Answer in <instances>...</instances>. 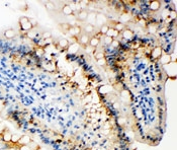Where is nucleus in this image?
Listing matches in <instances>:
<instances>
[{"mask_svg":"<svg viewBox=\"0 0 177 150\" xmlns=\"http://www.w3.org/2000/svg\"><path fill=\"white\" fill-rule=\"evenodd\" d=\"M107 23V18L105 14L103 13H97L96 14V19H95V25L98 27H102V25Z\"/></svg>","mask_w":177,"mask_h":150,"instance_id":"f257e3e1","label":"nucleus"},{"mask_svg":"<svg viewBox=\"0 0 177 150\" xmlns=\"http://www.w3.org/2000/svg\"><path fill=\"white\" fill-rule=\"evenodd\" d=\"M79 50H80V44L79 43H72L67 48V52L69 55L76 54V53H78Z\"/></svg>","mask_w":177,"mask_h":150,"instance_id":"f03ea898","label":"nucleus"},{"mask_svg":"<svg viewBox=\"0 0 177 150\" xmlns=\"http://www.w3.org/2000/svg\"><path fill=\"white\" fill-rule=\"evenodd\" d=\"M121 35L123 36V38L125 39V40H127V41H132L134 39V37H135L134 32L130 29H125L121 33Z\"/></svg>","mask_w":177,"mask_h":150,"instance_id":"7ed1b4c3","label":"nucleus"},{"mask_svg":"<svg viewBox=\"0 0 177 150\" xmlns=\"http://www.w3.org/2000/svg\"><path fill=\"white\" fill-rule=\"evenodd\" d=\"M162 54H163V49L160 46L155 47V48L151 51V56H152L153 59H159Z\"/></svg>","mask_w":177,"mask_h":150,"instance_id":"20e7f679","label":"nucleus"},{"mask_svg":"<svg viewBox=\"0 0 177 150\" xmlns=\"http://www.w3.org/2000/svg\"><path fill=\"white\" fill-rule=\"evenodd\" d=\"M148 7L151 11H157L161 7V2L158 1V0H154V1H150L148 4Z\"/></svg>","mask_w":177,"mask_h":150,"instance_id":"39448f33","label":"nucleus"},{"mask_svg":"<svg viewBox=\"0 0 177 150\" xmlns=\"http://www.w3.org/2000/svg\"><path fill=\"white\" fill-rule=\"evenodd\" d=\"M62 13L66 16H70V15H73L74 11H73V9H72L71 5L65 4V5H63V7H62Z\"/></svg>","mask_w":177,"mask_h":150,"instance_id":"423d86ee","label":"nucleus"},{"mask_svg":"<svg viewBox=\"0 0 177 150\" xmlns=\"http://www.w3.org/2000/svg\"><path fill=\"white\" fill-rule=\"evenodd\" d=\"M31 142V136H29V135H21L17 144H20V146H21V145H29Z\"/></svg>","mask_w":177,"mask_h":150,"instance_id":"0eeeda50","label":"nucleus"},{"mask_svg":"<svg viewBox=\"0 0 177 150\" xmlns=\"http://www.w3.org/2000/svg\"><path fill=\"white\" fill-rule=\"evenodd\" d=\"M89 41H90V37H89L88 35H86V34H83V35L80 36L78 42H79V44H80V45L87 46V45L89 44Z\"/></svg>","mask_w":177,"mask_h":150,"instance_id":"6e6552de","label":"nucleus"},{"mask_svg":"<svg viewBox=\"0 0 177 150\" xmlns=\"http://www.w3.org/2000/svg\"><path fill=\"white\" fill-rule=\"evenodd\" d=\"M69 45H70L69 40L66 38H62L58 41V47L60 49H67L69 47Z\"/></svg>","mask_w":177,"mask_h":150,"instance_id":"1a4fd4ad","label":"nucleus"},{"mask_svg":"<svg viewBox=\"0 0 177 150\" xmlns=\"http://www.w3.org/2000/svg\"><path fill=\"white\" fill-rule=\"evenodd\" d=\"M20 27L21 31L25 32V33H29V31H31V29H33V25H31V19H29V21H27V22L22 23V25H20Z\"/></svg>","mask_w":177,"mask_h":150,"instance_id":"9d476101","label":"nucleus"},{"mask_svg":"<svg viewBox=\"0 0 177 150\" xmlns=\"http://www.w3.org/2000/svg\"><path fill=\"white\" fill-rule=\"evenodd\" d=\"M96 14H97V13H96V12H94V11L88 12V15H87V18H86V20L88 21V25H95Z\"/></svg>","mask_w":177,"mask_h":150,"instance_id":"9b49d317","label":"nucleus"},{"mask_svg":"<svg viewBox=\"0 0 177 150\" xmlns=\"http://www.w3.org/2000/svg\"><path fill=\"white\" fill-rule=\"evenodd\" d=\"M159 59H160L161 64H163V65H167V64H169L170 62H171V57H170V54H165V53H163Z\"/></svg>","mask_w":177,"mask_h":150,"instance_id":"f8f14e48","label":"nucleus"},{"mask_svg":"<svg viewBox=\"0 0 177 150\" xmlns=\"http://www.w3.org/2000/svg\"><path fill=\"white\" fill-rule=\"evenodd\" d=\"M1 137H2V140H3L5 143H9V142H11L12 133L10 132V131H8V130L6 129L5 131H4L3 134L1 135Z\"/></svg>","mask_w":177,"mask_h":150,"instance_id":"ddd939ff","label":"nucleus"},{"mask_svg":"<svg viewBox=\"0 0 177 150\" xmlns=\"http://www.w3.org/2000/svg\"><path fill=\"white\" fill-rule=\"evenodd\" d=\"M119 35H121V33H119V32L116 31L114 27H109L105 36H107V37H110V38H112V39H116V38H118Z\"/></svg>","mask_w":177,"mask_h":150,"instance_id":"4468645a","label":"nucleus"},{"mask_svg":"<svg viewBox=\"0 0 177 150\" xmlns=\"http://www.w3.org/2000/svg\"><path fill=\"white\" fill-rule=\"evenodd\" d=\"M130 19H131V14L130 13H127V12H123V13H121V18H119V21L118 22L123 23V25H125V23L129 22Z\"/></svg>","mask_w":177,"mask_h":150,"instance_id":"2eb2a0df","label":"nucleus"},{"mask_svg":"<svg viewBox=\"0 0 177 150\" xmlns=\"http://www.w3.org/2000/svg\"><path fill=\"white\" fill-rule=\"evenodd\" d=\"M99 44H100L99 38H97V37H91L90 38V41H89V45H90V47H92L93 49L97 48V47L99 46Z\"/></svg>","mask_w":177,"mask_h":150,"instance_id":"dca6fc26","label":"nucleus"},{"mask_svg":"<svg viewBox=\"0 0 177 150\" xmlns=\"http://www.w3.org/2000/svg\"><path fill=\"white\" fill-rule=\"evenodd\" d=\"M87 15H88V11L85 9H82L80 10V11H78L77 13V19L78 20H86L87 18Z\"/></svg>","mask_w":177,"mask_h":150,"instance_id":"f3484780","label":"nucleus"},{"mask_svg":"<svg viewBox=\"0 0 177 150\" xmlns=\"http://www.w3.org/2000/svg\"><path fill=\"white\" fill-rule=\"evenodd\" d=\"M83 31H84V34L89 36L90 34H92L93 32H94V25L86 23V25H84V27H83Z\"/></svg>","mask_w":177,"mask_h":150,"instance_id":"a211bd4d","label":"nucleus"},{"mask_svg":"<svg viewBox=\"0 0 177 150\" xmlns=\"http://www.w3.org/2000/svg\"><path fill=\"white\" fill-rule=\"evenodd\" d=\"M15 35H16L15 31L12 29H8L4 32V37H5L6 39H13L14 37H15Z\"/></svg>","mask_w":177,"mask_h":150,"instance_id":"6ab92c4d","label":"nucleus"},{"mask_svg":"<svg viewBox=\"0 0 177 150\" xmlns=\"http://www.w3.org/2000/svg\"><path fill=\"white\" fill-rule=\"evenodd\" d=\"M71 27H72V25H70V23H68V22H64V23L59 25V29H61V32H63V33H67V34H68V31H69Z\"/></svg>","mask_w":177,"mask_h":150,"instance_id":"aec40b11","label":"nucleus"},{"mask_svg":"<svg viewBox=\"0 0 177 150\" xmlns=\"http://www.w3.org/2000/svg\"><path fill=\"white\" fill-rule=\"evenodd\" d=\"M112 27H114V29H116V31L119 32V33H121V32H123V29H125V25H123V23H121V22H116V23H114V25H112Z\"/></svg>","mask_w":177,"mask_h":150,"instance_id":"412c9836","label":"nucleus"},{"mask_svg":"<svg viewBox=\"0 0 177 150\" xmlns=\"http://www.w3.org/2000/svg\"><path fill=\"white\" fill-rule=\"evenodd\" d=\"M35 54L37 55L38 57L40 58V57H44L45 56V54H46V52H45V49L43 48H40V47H39V48H37L36 49V51H35Z\"/></svg>","mask_w":177,"mask_h":150,"instance_id":"4be33fe9","label":"nucleus"},{"mask_svg":"<svg viewBox=\"0 0 177 150\" xmlns=\"http://www.w3.org/2000/svg\"><path fill=\"white\" fill-rule=\"evenodd\" d=\"M157 29H158V25L157 23H155V25H148V33L149 34H155L157 32Z\"/></svg>","mask_w":177,"mask_h":150,"instance_id":"5701e85b","label":"nucleus"},{"mask_svg":"<svg viewBox=\"0 0 177 150\" xmlns=\"http://www.w3.org/2000/svg\"><path fill=\"white\" fill-rule=\"evenodd\" d=\"M108 29H109V25H108L107 23H106V25H102V27H100V29H99L100 35L105 36L106 33H107V31H108Z\"/></svg>","mask_w":177,"mask_h":150,"instance_id":"b1692460","label":"nucleus"},{"mask_svg":"<svg viewBox=\"0 0 177 150\" xmlns=\"http://www.w3.org/2000/svg\"><path fill=\"white\" fill-rule=\"evenodd\" d=\"M21 135L20 134H12V137H11V143H13V144H17L18 141H20Z\"/></svg>","mask_w":177,"mask_h":150,"instance_id":"393cba45","label":"nucleus"},{"mask_svg":"<svg viewBox=\"0 0 177 150\" xmlns=\"http://www.w3.org/2000/svg\"><path fill=\"white\" fill-rule=\"evenodd\" d=\"M103 41H104V44H105L106 46H110L111 43H112V41H114V39L110 38V37H107V36H104Z\"/></svg>","mask_w":177,"mask_h":150,"instance_id":"a878e982","label":"nucleus"},{"mask_svg":"<svg viewBox=\"0 0 177 150\" xmlns=\"http://www.w3.org/2000/svg\"><path fill=\"white\" fill-rule=\"evenodd\" d=\"M51 37H52V33L49 31L47 32H44L42 35V39L43 40H49V39H51Z\"/></svg>","mask_w":177,"mask_h":150,"instance_id":"bb28decb","label":"nucleus"},{"mask_svg":"<svg viewBox=\"0 0 177 150\" xmlns=\"http://www.w3.org/2000/svg\"><path fill=\"white\" fill-rule=\"evenodd\" d=\"M104 54L105 53H103V52H101V51H96V52H94V57H95V59L96 60H98V59H101V58H105L104 57Z\"/></svg>","mask_w":177,"mask_h":150,"instance_id":"cd10ccee","label":"nucleus"},{"mask_svg":"<svg viewBox=\"0 0 177 150\" xmlns=\"http://www.w3.org/2000/svg\"><path fill=\"white\" fill-rule=\"evenodd\" d=\"M37 36H38V34L35 29H31V31H29V33H27V37H29V39H33V40L37 38Z\"/></svg>","mask_w":177,"mask_h":150,"instance_id":"c85d7f7f","label":"nucleus"},{"mask_svg":"<svg viewBox=\"0 0 177 150\" xmlns=\"http://www.w3.org/2000/svg\"><path fill=\"white\" fill-rule=\"evenodd\" d=\"M110 46H111V48H118V47L121 46V42H119L118 39H114V41H112Z\"/></svg>","mask_w":177,"mask_h":150,"instance_id":"c756f323","label":"nucleus"},{"mask_svg":"<svg viewBox=\"0 0 177 150\" xmlns=\"http://www.w3.org/2000/svg\"><path fill=\"white\" fill-rule=\"evenodd\" d=\"M73 32H74V36L75 37H78V36H80L81 34V27H73Z\"/></svg>","mask_w":177,"mask_h":150,"instance_id":"7c9ffc66","label":"nucleus"},{"mask_svg":"<svg viewBox=\"0 0 177 150\" xmlns=\"http://www.w3.org/2000/svg\"><path fill=\"white\" fill-rule=\"evenodd\" d=\"M96 62H97V65H99V66H105L106 63H107L105 58H101V59L96 60Z\"/></svg>","mask_w":177,"mask_h":150,"instance_id":"2f4dec72","label":"nucleus"},{"mask_svg":"<svg viewBox=\"0 0 177 150\" xmlns=\"http://www.w3.org/2000/svg\"><path fill=\"white\" fill-rule=\"evenodd\" d=\"M118 125H121V126H125V123H127V119H125V118H123V117L118 118Z\"/></svg>","mask_w":177,"mask_h":150,"instance_id":"473e14b6","label":"nucleus"},{"mask_svg":"<svg viewBox=\"0 0 177 150\" xmlns=\"http://www.w3.org/2000/svg\"><path fill=\"white\" fill-rule=\"evenodd\" d=\"M46 7H47V9H49V10H54L55 9V5H54L53 2H47Z\"/></svg>","mask_w":177,"mask_h":150,"instance_id":"72a5a7b5","label":"nucleus"},{"mask_svg":"<svg viewBox=\"0 0 177 150\" xmlns=\"http://www.w3.org/2000/svg\"><path fill=\"white\" fill-rule=\"evenodd\" d=\"M27 21H29V18H27V16H21V18H20V25L25 23L27 22Z\"/></svg>","mask_w":177,"mask_h":150,"instance_id":"f704fd0d","label":"nucleus"},{"mask_svg":"<svg viewBox=\"0 0 177 150\" xmlns=\"http://www.w3.org/2000/svg\"><path fill=\"white\" fill-rule=\"evenodd\" d=\"M6 130V127L2 122H0V135H2L4 133V131Z\"/></svg>","mask_w":177,"mask_h":150,"instance_id":"c9c22d12","label":"nucleus"},{"mask_svg":"<svg viewBox=\"0 0 177 150\" xmlns=\"http://www.w3.org/2000/svg\"><path fill=\"white\" fill-rule=\"evenodd\" d=\"M138 23H139V25H142V27H146V20H145V19H140V20H139L138 21Z\"/></svg>","mask_w":177,"mask_h":150,"instance_id":"e433bc0d","label":"nucleus"},{"mask_svg":"<svg viewBox=\"0 0 177 150\" xmlns=\"http://www.w3.org/2000/svg\"><path fill=\"white\" fill-rule=\"evenodd\" d=\"M103 129H105V130H110V129H111V127H110V125H109V123H108V122L104 124Z\"/></svg>","mask_w":177,"mask_h":150,"instance_id":"4c0bfd02","label":"nucleus"},{"mask_svg":"<svg viewBox=\"0 0 177 150\" xmlns=\"http://www.w3.org/2000/svg\"><path fill=\"white\" fill-rule=\"evenodd\" d=\"M3 109H4V102H3V100H0V112L3 111Z\"/></svg>","mask_w":177,"mask_h":150,"instance_id":"58836bf2","label":"nucleus"},{"mask_svg":"<svg viewBox=\"0 0 177 150\" xmlns=\"http://www.w3.org/2000/svg\"><path fill=\"white\" fill-rule=\"evenodd\" d=\"M114 108L119 109V104H118V102H114Z\"/></svg>","mask_w":177,"mask_h":150,"instance_id":"ea45409f","label":"nucleus"},{"mask_svg":"<svg viewBox=\"0 0 177 150\" xmlns=\"http://www.w3.org/2000/svg\"><path fill=\"white\" fill-rule=\"evenodd\" d=\"M171 18H173V19H175V18H176V14H175V11H173V12H171Z\"/></svg>","mask_w":177,"mask_h":150,"instance_id":"a19ab883","label":"nucleus"},{"mask_svg":"<svg viewBox=\"0 0 177 150\" xmlns=\"http://www.w3.org/2000/svg\"><path fill=\"white\" fill-rule=\"evenodd\" d=\"M91 49H93V48H92V47H90V46L86 47V52H91V51H92Z\"/></svg>","mask_w":177,"mask_h":150,"instance_id":"79ce46f5","label":"nucleus"},{"mask_svg":"<svg viewBox=\"0 0 177 150\" xmlns=\"http://www.w3.org/2000/svg\"><path fill=\"white\" fill-rule=\"evenodd\" d=\"M35 150H45V149H43V148H37V149H35Z\"/></svg>","mask_w":177,"mask_h":150,"instance_id":"37998d69","label":"nucleus"},{"mask_svg":"<svg viewBox=\"0 0 177 150\" xmlns=\"http://www.w3.org/2000/svg\"><path fill=\"white\" fill-rule=\"evenodd\" d=\"M93 150H95V149H93Z\"/></svg>","mask_w":177,"mask_h":150,"instance_id":"c03bdc74","label":"nucleus"}]
</instances>
